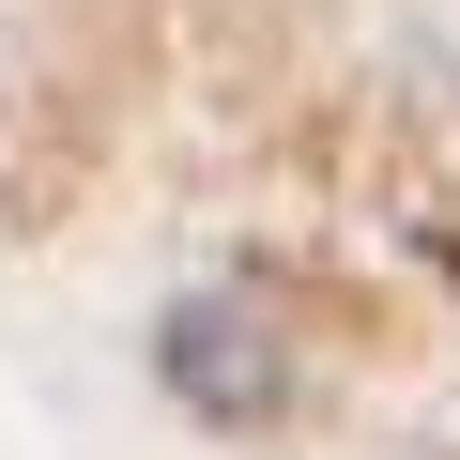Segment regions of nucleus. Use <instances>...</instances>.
Returning a JSON list of instances; mask_svg holds the SVG:
<instances>
[{
    "mask_svg": "<svg viewBox=\"0 0 460 460\" xmlns=\"http://www.w3.org/2000/svg\"><path fill=\"white\" fill-rule=\"evenodd\" d=\"M154 384H169L199 429H292V414H307V338H292V307H277L261 277H199V292H169V323H154Z\"/></svg>",
    "mask_w": 460,
    "mask_h": 460,
    "instance_id": "obj_1",
    "label": "nucleus"
}]
</instances>
